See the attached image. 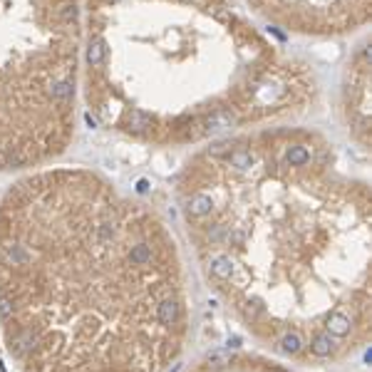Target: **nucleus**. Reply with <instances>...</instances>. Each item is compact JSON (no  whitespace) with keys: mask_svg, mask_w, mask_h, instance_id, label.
Instances as JSON below:
<instances>
[{"mask_svg":"<svg viewBox=\"0 0 372 372\" xmlns=\"http://www.w3.org/2000/svg\"><path fill=\"white\" fill-rule=\"evenodd\" d=\"M342 109L347 129L360 146H370V55L362 45L347 65L345 87H342Z\"/></svg>","mask_w":372,"mask_h":372,"instance_id":"nucleus-4","label":"nucleus"},{"mask_svg":"<svg viewBox=\"0 0 372 372\" xmlns=\"http://www.w3.org/2000/svg\"><path fill=\"white\" fill-rule=\"evenodd\" d=\"M0 320L25 372H164L186 337L176 243L90 171H43L0 204Z\"/></svg>","mask_w":372,"mask_h":372,"instance_id":"nucleus-1","label":"nucleus"},{"mask_svg":"<svg viewBox=\"0 0 372 372\" xmlns=\"http://www.w3.org/2000/svg\"><path fill=\"white\" fill-rule=\"evenodd\" d=\"M278 28L305 35H337L370 18V0H251Z\"/></svg>","mask_w":372,"mask_h":372,"instance_id":"nucleus-3","label":"nucleus"},{"mask_svg":"<svg viewBox=\"0 0 372 372\" xmlns=\"http://www.w3.org/2000/svg\"><path fill=\"white\" fill-rule=\"evenodd\" d=\"M90 104L151 144H196L303 112L313 70L229 0H90Z\"/></svg>","mask_w":372,"mask_h":372,"instance_id":"nucleus-2","label":"nucleus"}]
</instances>
